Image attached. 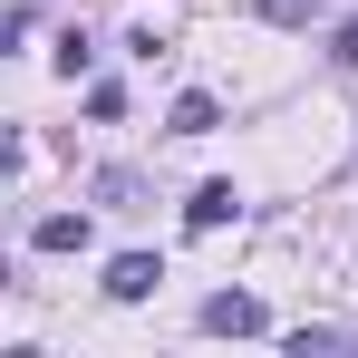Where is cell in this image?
<instances>
[{"instance_id": "cell-4", "label": "cell", "mask_w": 358, "mask_h": 358, "mask_svg": "<svg viewBox=\"0 0 358 358\" xmlns=\"http://www.w3.org/2000/svg\"><path fill=\"white\" fill-rule=\"evenodd\" d=\"M233 213H242V194H233V184H203V194L184 203V223H194V233H213V223H233Z\"/></svg>"}, {"instance_id": "cell-5", "label": "cell", "mask_w": 358, "mask_h": 358, "mask_svg": "<svg viewBox=\"0 0 358 358\" xmlns=\"http://www.w3.org/2000/svg\"><path fill=\"white\" fill-rule=\"evenodd\" d=\"M213 126H223V107H213L203 87H194V97H175V136H213Z\"/></svg>"}, {"instance_id": "cell-6", "label": "cell", "mask_w": 358, "mask_h": 358, "mask_svg": "<svg viewBox=\"0 0 358 358\" xmlns=\"http://www.w3.org/2000/svg\"><path fill=\"white\" fill-rule=\"evenodd\" d=\"M329 59H339V68H358V20L339 29V39H329Z\"/></svg>"}, {"instance_id": "cell-2", "label": "cell", "mask_w": 358, "mask_h": 358, "mask_svg": "<svg viewBox=\"0 0 358 358\" xmlns=\"http://www.w3.org/2000/svg\"><path fill=\"white\" fill-rule=\"evenodd\" d=\"M155 281H165V262H155V252H126L117 271H107V300H145Z\"/></svg>"}, {"instance_id": "cell-1", "label": "cell", "mask_w": 358, "mask_h": 358, "mask_svg": "<svg viewBox=\"0 0 358 358\" xmlns=\"http://www.w3.org/2000/svg\"><path fill=\"white\" fill-rule=\"evenodd\" d=\"M203 329H223V339H252V329H262V300H242V291L203 300Z\"/></svg>"}, {"instance_id": "cell-3", "label": "cell", "mask_w": 358, "mask_h": 358, "mask_svg": "<svg viewBox=\"0 0 358 358\" xmlns=\"http://www.w3.org/2000/svg\"><path fill=\"white\" fill-rule=\"evenodd\" d=\"M29 242H39V252H87V213H39Z\"/></svg>"}]
</instances>
